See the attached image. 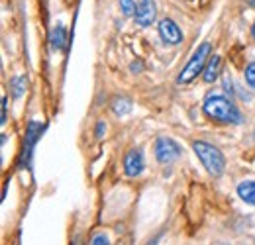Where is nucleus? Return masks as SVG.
<instances>
[{"label":"nucleus","instance_id":"1","mask_svg":"<svg viewBox=\"0 0 255 245\" xmlns=\"http://www.w3.org/2000/svg\"><path fill=\"white\" fill-rule=\"evenodd\" d=\"M202 110L204 114L210 118V120H216V122L222 123H242V112L238 110V106L226 98L224 94H208L204 104H202Z\"/></svg>","mask_w":255,"mask_h":245},{"label":"nucleus","instance_id":"2","mask_svg":"<svg viewBox=\"0 0 255 245\" xmlns=\"http://www.w3.org/2000/svg\"><path fill=\"white\" fill-rule=\"evenodd\" d=\"M192 149H194L196 157L200 159V163L204 165V169L208 171V175H212V177L222 175L224 169H226V159L218 147H214L208 141H194Z\"/></svg>","mask_w":255,"mask_h":245},{"label":"nucleus","instance_id":"3","mask_svg":"<svg viewBox=\"0 0 255 245\" xmlns=\"http://www.w3.org/2000/svg\"><path fill=\"white\" fill-rule=\"evenodd\" d=\"M210 55H212V45L210 43H200L198 47H196V51L192 53V57L189 59V63L183 67V71L179 73V77H177V83L179 85H189L192 83L202 71H204V67H206V63L210 59Z\"/></svg>","mask_w":255,"mask_h":245},{"label":"nucleus","instance_id":"4","mask_svg":"<svg viewBox=\"0 0 255 245\" xmlns=\"http://www.w3.org/2000/svg\"><path fill=\"white\" fill-rule=\"evenodd\" d=\"M181 155H183V149H181V145L173 137L161 135V137L155 139V159L159 161L161 165H171Z\"/></svg>","mask_w":255,"mask_h":245},{"label":"nucleus","instance_id":"5","mask_svg":"<svg viewBox=\"0 0 255 245\" xmlns=\"http://www.w3.org/2000/svg\"><path fill=\"white\" fill-rule=\"evenodd\" d=\"M155 18H157L155 0H139L137 6H135V14H133L135 24L141 26V28H147L155 22Z\"/></svg>","mask_w":255,"mask_h":245},{"label":"nucleus","instance_id":"6","mask_svg":"<svg viewBox=\"0 0 255 245\" xmlns=\"http://www.w3.org/2000/svg\"><path fill=\"white\" fill-rule=\"evenodd\" d=\"M143 169H145V159H143L141 149H135V147L129 149L126 157H124V173L128 177L135 179V177H139L143 173Z\"/></svg>","mask_w":255,"mask_h":245},{"label":"nucleus","instance_id":"7","mask_svg":"<svg viewBox=\"0 0 255 245\" xmlns=\"http://www.w3.org/2000/svg\"><path fill=\"white\" fill-rule=\"evenodd\" d=\"M159 35L167 45H179L183 41V31L181 28L171 20V18H163L159 22Z\"/></svg>","mask_w":255,"mask_h":245},{"label":"nucleus","instance_id":"8","mask_svg":"<svg viewBox=\"0 0 255 245\" xmlns=\"http://www.w3.org/2000/svg\"><path fill=\"white\" fill-rule=\"evenodd\" d=\"M45 125L39 122H30L28 123V129H26V141H24V153H22V159L26 163H30V155H32V149L35 145V141L41 137Z\"/></svg>","mask_w":255,"mask_h":245},{"label":"nucleus","instance_id":"9","mask_svg":"<svg viewBox=\"0 0 255 245\" xmlns=\"http://www.w3.org/2000/svg\"><path fill=\"white\" fill-rule=\"evenodd\" d=\"M220 69H222V57H220V55H212V57L208 59V63H206L204 71H202L204 83H214V81L220 77Z\"/></svg>","mask_w":255,"mask_h":245},{"label":"nucleus","instance_id":"10","mask_svg":"<svg viewBox=\"0 0 255 245\" xmlns=\"http://www.w3.org/2000/svg\"><path fill=\"white\" fill-rule=\"evenodd\" d=\"M238 196L246 204L255 206V181H244V183L238 184Z\"/></svg>","mask_w":255,"mask_h":245},{"label":"nucleus","instance_id":"11","mask_svg":"<svg viewBox=\"0 0 255 245\" xmlns=\"http://www.w3.org/2000/svg\"><path fill=\"white\" fill-rule=\"evenodd\" d=\"M131 108H133V102L128 96H116L112 100V112L116 116H126V114L131 112Z\"/></svg>","mask_w":255,"mask_h":245},{"label":"nucleus","instance_id":"12","mask_svg":"<svg viewBox=\"0 0 255 245\" xmlns=\"http://www.w3.org/2000/svg\"><path fill=\"white\" fill-rule=\"evenodd\" d=\"M51 45L53 49H65L67 45V30L63 24H57L51 31Z\"/></svg>","mask_w":255,"mask_h":245},{"label":"nucleus","instance_id":"13","mask_svg":"<svg viewBox=\"0 0 255 245\" xmlns=\"http://www.w3.org/2000/svg\"><path fill=\"white\" fill-rule=\"evenodd\" d=\"M26 89H28L26 77H12V79H10V92H12L14 98H22Z\"/></svg>","mask_w":255,"mask_h":245},{"label":"nucleus","instance_id":"14","mask_svg":"<svg viewBox=\"0 0 255 245\" xmlns=\"http://www.w3.org/2000/svg\"><path fill=\"white\" fill-rule=\"evenodd\" d=\"M244 77H246V83H248L252 89H255V61L250 63V65L246 67V71H244Z\"/></svg>","mask_w":255,"mask_h":245},{"label":"nucleus","instance_id":"15","mask_svg":"<svg viewBox=\"0 0 255 245\" xmlns=\"http://www.w3.org/2000/svg\"><path fill=\"white\" fill-rule=\"evenodd\" d=\"M135 2L133 0H120V8H122V14L124 16H133L135 14Z\"/></svg>","mask_w":255,"mask_h":245},{"label":"nucleus","instance_id":"16","mask_svg":"<svg viewBox=\"0 0 255 245\" xmlns=\"http://www.w3.org/2000/svg\"><path fill=\"white\" fill-rule=\"evenodd\" d=\"M93 245H106L108 244V238L104 236V234H98V236H95L93 238V242H91Z\"/></svg>","mask_w":255,"mask_h":245},{"label":"nucleus","instance_id":"17","mask_svg":"<svg viewBox=\"0 0 255 245\" xmlns=\"http://www.w3.org/2000/svg\"><path fill=\"white\" fill-rule=\"evenodd\" d=\"M104 131H106V123H104V122H98V123H96L95 133H96V137H98V139H100V137L104 135Z\"/></svg>","mask_w":255,"mask_h":245},{"label":"nucleus","instance_id":"18","mask_svg":"<svg viewBox=\"0 0 255 245\" xmlns=\"http://www.w3.org/2000/svg\"><path fill=\"white\" fill-rule=\"evenodd\" d=\"M6 108H8V98L4 96V98H2V120H0L2 123H6V118H8V116H6Z\"/></svg>","mask_w":255,"mask_h":245},{"label":"nucleus","instance_id":"19","mask_svg":"<svg viewBox=\"0 0 255 245\" xmlns=\"http://www.w3.org/2000/svg\"><path fill=\"white\" fill-rule=\"evenodd\" d=\"M137 69H141V63H131V71H133V73H139Z\"/></svg>","mask_w":255,"mask_h":245},{"label":"nucleus","instance_id":"20","mask_svg":"<svg viewBox=\"0 0 255 245\" xmlns=\"http://www.w3.org/2000/svg\"><path fill=\"white\" fill-rule=\"evenodd\" d=\"M246 4H250L252 8H255V0H246Z\"/></svg>","mask_w":255,"mask_h":245},{"label":"nucleus","instance_id":"21","mask_svg":"<svg viewBox=\"0 0 255 245\" xmlns=\"http://www.w3.org/2000/svg\"><path fill=\"white\" fill-rule=\"evenodd\" d=\"M252 33H254V37H255V22H254V28H252Z\"/></svg>","mask_w":255,"mask_h":245}]
</instances>
